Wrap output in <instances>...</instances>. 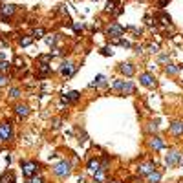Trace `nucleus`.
I'll return each mask as SVG.
<instances>
[{"label":"nucleus","mask_w":183,"mask_h":183,"mask_svg":"<svg viewBox=\"0 0 183 183\" xmlns=\"http://www.w3.org/2000/svg\"><path fill=\"white\" fill-rule=\"evenodd\" d=\"M178 165H183V156H180V161H178Z\"/></svg>","instance_id":"c9c22d12"},{"label":"nucleus","mask_w":183,"mask_h":183,"mask_svg":"<svg viewBox=\"0 0 183 183\" xmlns=\"http://www.w3.org/2000/svg\"><path fill=\"white\" fill-rule=\"evenodd\" d=\"M46 35V31H44L42 28H37L35 31H33V37H37V39H40V37H44Z\"/></svg>","instance_id":"5701e85b"},{"label":"nucleus","mask_w":183,"mask_h":183,"mask_svg":"<svg viewBox=\"0 0 183 183\" xmlns=\"http://www.w3.org/2000/svg\"><path fill=\"white\" fill-rule=\"evenodd\" d=\"M48 73H50V64L40 62V66H39V77H46Z\"/></svg>","instance_id":"a211bd4d"},{"label":"nucleus","mask_w":183,"mask_h":183,"mask_svg":"<svg viewBox=\"0 0 183 183\" xmlns=\"http://www.w3.org/2000/svg\"><path fill=\"white\" fill-rule=\"evenodd\" d=\"M170 132H172L174 136H181V134H183V123L174 121L172 125H170Z\"/></svg>","instance_id":"f8f14e48"},{"label":"nucleus","mask_w":183,"mask_h":183,"mask_svg":"<svg viewBox=\"0 0 183 183\" xmlns=\"http://www.w3.org/2000/svg\"><path fill=\"white\" fill-rule=\"evenodd\" d=\"M94 181L95 183H103L105 181V169H99L94 172Z\"/></svg>","instance_id":"f3484780"},{"label":"nucleus","mask_w":183,"mask_h":183,"mask_svg":"<svg viewBox=\"0 0 183 183\" xmlns=\"http://www.w3.org/2000/svg\"><path fill=\"white\" fill-rule=\"evenodd\" d=\"M180 161V152H169V156L165 158V163H167V167H176Z\"/></svg>","instance_id":"6e6552de"},{"label":"nucleus","mask_w":183,"mask_h":183,"mask_svg":"<svg viewBox=\"0 0 183 183\" xmlns=\"http://www.w3.org/2000/svg\"><path fill=\"white\" fill-rule=\"evenodd\" d=\"M158 50H159V46H158V44H152V46H150V51H154V53H156Z\"/></svg>","instance_id":"2f4dec72"},{"label":"nucleus","mask_w":183,"mask_h":183,"mask_svg":"<svg viewBox=\"0 0 183 183\" xmlns=\"http://www.w3.org/2000/svg\"><path fill=\"white\" fill-rule=\"evenodd\" d=\"M75 72H77V66L72 64V62H64V64H62V68H61V73H62L64 77H72Z\"/></svg>","instance_id":"0eeeda50"},{"label":"nucleus","mask_w":183,"mask_h":183,"mask_svg":"<svg viewBox=\"0 0 183 183\" xmlns=\"http://www.w3.org/2000/svg\"><path fill=\"white\" fill-rule=\"evenodd\" d=\"M103 55H112V51H108V48H105L103 50Z\"/></svg>","instance_id":"72a5a7b5"},{"label":"nucleus","mask_w":183,"mask_h":183,"mask_svg":"<svg viewBox=\"0 0 183 183\" xmlns=\"http://www.w3.org/2000/svg\"><path fill=\"white\" fill-rule=\"evenodd\" d=\"M163 147H165V141H163L161 137H152L150 139V148H154V150H161Z\"/></svg>","instance_id":"9b49d317"},{"label":"nucleus","mask_w":183,"mask_h":183,"mask_svg":"<svg viewBox=\"0 0 183 183\" xmlns=\"http://www.w3.org/2000/svg\"><path fill=\"white\" fill-rule=\"evenodd\" d=\"M106 33H108V37H114V39H116V37H121V35L125 33V28H123L121 24H116V22H114V24L108 26Z\"/></svg>","instance_id":"20e7f679"},{"label":"nucleus","mask_w":183,"mask_h":183,"mask_svg":"<svg viewBox=\"0 0 183 183\" xmlns=\"http://www.w3.org/2000/svg\"><path fill=\"white\" fill-rule=\"evenodd\" d=\"M90 86L94 88V86H97V88H103V86H106V79H105V75H97L95 77V81L90 84Z\"/></svg>","instance_id":"ddd939ff"},{"label":"nucleus","mask_w":183,"mask_h":183,"mask_svg":"<svg viewBox=\"0 0 183 183\" xmlns=\"http://www.w3.org/2000/svg\"><path fill=\"white\" fill-rule=\"evenodd\" d=\"M101 169V163L97 161V159H92V161L88 163V170H90V174H94L95 170H99Z\"/></svg>","instance_id":"6ab92c4d"},{"label":"nucleus","mask_w":183,"mask_h":183,"mask_svg":"<svg viewBox=\"0 0 183 183\" xmlns=\"http://www.w3.org/2000/svg\"><path fill=\"white\" fill-rule=\"evenodd\" d=\"M165 72H167L169 75H176V73L180 72V68H178V66H174V64H169L167 68H165Z\"/></svg>","instance_id":"aec40b11"},{"label":"nucleus","mask_w":183,"mask_h":183,"mask_svg":"<svg viewBox=\"0 0 183 183\" xmlns=\"http://www.w3.org/2000/svg\"><path fill=\"white\" fill-rule=\"evenodd\" d=\"M53 172L57 174V176H61V178H64V176H70V172H72V165L68 161H61L57 163L53 167Z\"/></svg>","instance_id":"f03ea898"},{"label":"nucleus","mask_w":183,"mask_h":183,"mask_svg":"<svg viewBox=\"0 0 183 183\" xmlns=\"http://www.w3.org/2000/svg\"><path fill=\"white\" fill-rule=\"evenodd\" d=\"M159 19H161V24H165V26H169L170 24V17H167V15H159Z\"/></svg>","instance_id":"393cba45"},{"label":"nucleus","mask_w":183,"mask_h":183,"mask_svg":"<svg viewBox=\"0 0 183 183\" xmlns=\"http://www.w3.org/2000/svg\"><path fill=\"white\" fill-rule=\"evenodd\" d=\"M31 42H33V37H22L20 40H19V44H20V46H30Z\"/></svg>","instance_id":"4be33fe9"},{"label":"nucleus","mask_w":183,"mask_h":183,"mask_svg":"<svg viewBox=\"0 0 183 183\" xmlns=\"http://www.w3.org/2000/svg\"><path fill=\"white\" fill-rule=\"evenodd\" d=\"M159 62H169V57H167V55H161V57H159Z\"/></svg>","instance_id":"473e14b6"},{"label":"nucleus","mask_w":183,"mask_h":183,"mask_svg":"<svg viewBox=\"0 0 183 183\" xmlns=\"http://www.w3.org/2000/svg\"><path fill=\"white\" fill-rule=\"evenodd\" d=\"M37 170H39V165L35 161H24L22 163V172H24L26 178H33V176L37 174Z\"/></svg>","instance_id":"7ed1b4c3"},{"label":"nucleus","mask_w":183,"mask_h":183,"mask_svg":"<svg viewBox=\"0 0 183 183\" xmlns=\"http://www.w3.org/2000/svg\"><path fill=\"white\" fill-rule=\"evenodd\" d=\"M167 2H169V0H159V6H161V8L163 6H167Z\"/></svg>","instance_id":"f704fd0d"},{"label":"nucleus","mask_w":183,"mask_h":183,"mask_svg":"<svg viewBox=\"0 0 183 183\" xmlns=\"http://www.w3.org/2000/svg\"><path fill=\"white\" fill-rule=\"evenodd\" d=\"M73 30H75V31H81V30H83V24H79V22H73Z\"/></svg>","instance_id":"c756f323"},{"label":"nucleus","mask_w":183,"mask_h":183,"mask_svg":"<svg viewBox=\"0 0 183 183\" xmlns=\"http://www.w3.org/2000/svg\"><path fill=\"white\" fill-rule=\"evenodd\" d=\"M9 94H11V97H13V99H17V97H20V90H19V88H13Z\"/></svg>","instance_id":"a878e982"},{"label":"nucleus","mask_w":183,"mask_h":183,"mask_svg":"<svg viewBox=\"0 0 183 183\" xmlns=\"http://www.w3.org/2000/svg\"><path fill=\"white\" fill-rule=\"evenodd\" d=\"M0 13H2V17H11V15L15 13V6L8 4V6H4V8L0 9Z\"/></svg>","instance_id":"dca6fc26"},{"label":"nucleus","mask_w":183,"mask_h":183,"mask_svg":"<svg viewBox=\"0 0 183 183\" xmlns=\"http://www.w3.org/2000/svg\"><path fill=\"white\" fill-rule=\"evenodd\" d=\"M11 136H13L11 123H0V139H11Z\"/></svg>","instance_id":"39448f33"},{"label":"nucleus","mask_w":183,"mask_h":183,"mask_svg":"<svg viewBox=\"0 0 183 183\" xmlns=\"http://www.w3.org/2000/svg\"><path fill=\"white\" fill-rule=\"evenodd\" d=\"M116 183H119V181H116Z\"/></svg>","instance_id":"4c0bfd02"},{"label":"nucleus","mask_w":183,"mask_h":183,"mask_svg":"<svg viewBox=\"0 0 183 183\" xmlns=\"http://www.w3.org/2000/svg\"><path fill=\"white\" fill-rule=\"evenodd\" d=\"M114 90H117V92L125 94V95H130V94H134V92H136L134 84L128 83V81H116V83H114Z\"/></svg>","instance_id":"f257e3e1"},{"label":"nucleus","mask_w":183,"mask_h":183,"mask_svg":"<svg viewBox=\"0 0 183 183\" xmlns=\"http://www.w3.org/2000/svg\"><path fill=\"white\" fill-rule=\"evenodd\" d=\"M154 169H156V163H154V161H148V163H143V165H139L137 172H139L141 176H147V174L152 172Z\"/></svg>","instance_id":"1a4fd4ad"},{"label":"nucleus","mask_w":183,"mask_h":183,"mask_svg":"<svg viewBox=\"0 0 183 183\" xmlns=\"http://www.w3.org/2000/svg\"><path fill=\"white\" fill-rule=\"evenodd\" d=\"M22 66H24V61H22L20 57H17L15 59V68H22Z\"/></svg>","instance_id":"cd10ccee"},{"label":"nucleus","mask_w":183,"mask_h":183,"mask_svg":"<svg viewBox=\"0 0 183 183\" xmlns=\"http://www.w3.org/2000/svg\"><path fill=\"white\" fill-rule=\"evenodd\" d=\"M15 112L20 116V117H26L28 114H30V108L26 106V105H17V108H15Z\"/></svg>","instance_id":"2eb2a0df"},{"label":"nucleus","mask_w":183,"mask_h":183,"mask_svg":"<svg viewBox=\"0 0 183 183\" xmlns=\"http://www.w3.org/2000/svg\"><path fill=\"white\" fill-rule=\"evenodd\" d=\"M114 8H116V0H108V4H106V11H114Z\"/></svg>","instance_id":"bb28decb"},{"label":"nucleus","mask_w":183,"mask_h":183,"mask_svg":"<svg viewBox=\"0 0 183 183\" xmlns=\"http://www.w3.org/2000/svg\"><path fill=\"white\" fill-rule=\"evenodd\" d=\"M139 81H141V84H143V86H147V88H154V86H156V79H154L152 73H141Z\"/></svg>","instance_id":"423d86ee"},{"label":"nucleus","mask_w":183,"mask_h":183,"mask_svg":"<svg viewBox=\"0 0 183 183\" xmlns=\"http://www.w3.org/2000/svg\"><path fill=\"white\" fill-rule=\"evenodd\" d=\"M50 61H51V53H48V55H40V57H39V62H46V64H48Z\"/></svg>","instance_id":"b1692460"},{"label":"nucleus","mask_w":183,"mask_h":183,"mask_svg":"<svg viewBox=\"0 0 183 183\" xmlns=\"http://www.w3.org/2000/svg\"><path fill=\"white\" fill-rule=\"evenodd\" d=\"M119 70H121V73H123V75H126V77H130V75H134V73H136V68H134L132 64H128V62H126V64H121V66H119Z\"/></svg>","instance_id":"9d476101"},{"label":"nucleus","mask_w":183,"mask_h":183,"mask_svg":"<svg viewBox=\"0 0 183 183\" xmlns=\"http://www.w3.org/2000/svg\"><path fill=\"white\" fill-rule=\"evenodd\" d=\"M180 70H181V72H183V66H181V68H180Z\"/></svg>","instance_id":"e433bc0d"},{"label":"nucleus","mask_w":183,"mask_h":183,"mask_svg":"<svg viewBox=\"0 0 183 183\" xmlns=\"http://www.w3.org/2000/svg\"><path fill=\"white\" fill-rule=\"evenodd\" d=\"M30 180H31V183H42V180H40V178H37V174H35L33 178H30Z\"/></svg>","instance_id":"7c9ffc66"},{"label":"nucleus","mask_w":183,"mask_h":183,"mask_svg":"<svg viewBox=\"0 0 183 183\" xmlns=\"http://www.w3.org/2000/svg\"><path fill=\"white\" fill-rule=\"evenodd\" d=\"M9 68H11V64L8 62V61H0V73H6Z\"/></svg>","instance_id":"412c9836"},{"label":"nucleus","mask_w":183,"mask_h":183,"mask_svg":"<svg viewBox=\"0 0 183 183\" xmlns=\"http://www.w3.org/2000/svg\"><path fill=\"white\" fill-rule=\"evenodd\" d=\"M6 83H8V77L4 75V73H0V86H4Z\"/></svg>","instance_id":"c85d7f7f"},{"label":"nucleus","mask_w":183,"mask_h":183,"mask_svg":"<svg viewBox=\"0 0 183 183\" xmlns=\"http://www.w3.org/2000/svg\"><path fill=\"white\" fill-rule=\"evenodd\" d=\"M159 180H161V174L159 172H154V170H152V172L147 174V181L148 183H158Z\"/></svg>","instance_id":"4468645a"}]
</instances>
